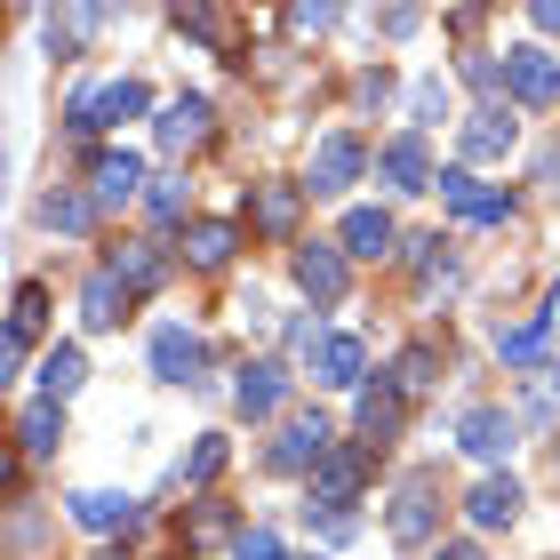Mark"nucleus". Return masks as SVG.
<instances>
[{
    "instance_id": "1",
    "label": "nucleus",
    "mask_w": 560,
    "mask_h": 560,
    "mask_svg": "<svg viewBox=\"0 0 560 560\" xmlns=\"http://www.w3.org/2000/svg\"><path fill=\"white\" fill-rule=\"evenodd\" d=\"M137 113H144V89L137 81H113V89H81V96H72L65 129L72 137H96V129H120V120H137Z\"/></svg>"
},
{
    "instance_id": "2",
    "label": "nucleus",
    "mask_w": 560,
    "mask_h": 560,
    "mask_svg": "<svg viewBox=\"0 0 560 560\" xmlns=\"http://www.w3.org/2000/svg\"><path fill=\"white\" fill-rule=\"evenodd\" d=\"M328 456H337V441H328V417H289L280 424V441H272V472H320Z\"/></svg>"
},
{
    "instance_id": "3",
    "label": "nucleus",
    "mask_w": 560,
    "mask_h": 560,
    "mask_svg": "<svg viewBox=\"0 0 560 560\" xmlns=\"http://www.w3.org/2000/svg\"><path fill=\"white\" fill-rule=\"evenodd\" d=\"M432 521H441V472H409V480H400V497H393V537L400 545H424Z\"/></svg>"
},
{
    "instance_id": "4",
    "label": "nucleus",
    "mask_w": 560,
    "mask_h": 560,
    "mask_svg": "<svg viewBox=\"0 0 560 560\" xmlns=\"http://www.w3.org/2000/svg\"><path fill=\"white\" fill-rule=\"evenodd\" d=\"M441 200H448V209L465 217V224H504V217H513V192L480 185V176H465V168H448V176H441Z\"/></svg>"
},
{
    "instance_id": "5",
    "label": "nucleus",
    "mask_w": 560,
    "mask_h": 560,
    "mask_svg": "<svg viewBox=\"0 0 560 560\" xmlns=\"http://www.w3.org/2000/svg\"><path fill=\"white\" fill-rule=\"evenodd\" d=\"M504 89H513L521 105H552L560 96V65L545 57V48H513V57H504Z\"/></svg>"
},
{
    "instance_id": "6",
    "label": "nucleus",
    "mask_w": 560,
    "mask_h": 560,
    "mask_svg": "<svg viewBox=\"0 0 560 560\" xmlns=\"http://www.w3.org/2000/svg\"><path fill=\"white\" fill-rule=\"evenodd\" d=\"M152 144H161V152H192V144H209V96H176V105L152 120Z\"/></svg>"
},
{
    "instance_id": "7",
    "label": "nucleus",
    "mask_w": 560,
    "mask_h": 560,
    "mask_svg": "<svg viewBox=\"0 0 560 560\" xmlns=\"http://www.w3.org/2000/svg\"><path fill=\"white\" fill-rule=\"evenodd\" d=\"M361 161H369V152L352 144V137H320L313 168H304V192H345L352 176H361Z\"/></svg>"
},
{
    "instance_id": "8",
    "label": "nucleus",
    "mask_w": 560,
    "mask_h": 560,
    "mask_svg": "<svg viewBox=\"0 0 560 560\" xmlns=\"http://www.w3.org/2000/svg\"><path fill=\"white\" fill-rule=\"evenodd\" d=\"M465 513H472V528H513V521H521V480H513V472H489V480H472Z\"/></svg>"
},
{
    "instance_id": "9",
    "label": "nucleus",
    "mask_w": 560,
    "mask_h": 560,
    "mask_svg": "<svg viewBox=\"0 0 560 560\" xmlns=\"http://www.w3.org/2000/svg\"><path fill=\"white\" fill-rule=\"evenodd\" d=\"M376 168H385V185H393V192H432V185H441V176H432V152H424V137H393Z\"/></svg>"
},
{
    "instance_id": "10",
    "label": "nucleus",
    "mask_w": 560,
    "mask_h": 560,
    "mask_svg": "<svg viewBox=\"0 0 560 560\" xmlns=\"http://www.w3.org/2000/svg\"><path fill=\"white\" fill-rule=\"evenodd\" d=\"M72 521H81L89 537H129V528H137V497L89 489V497H72Z\"/></svg>"
},
{
    "instance_id": "11",
    "label": "nucleus",
    "mask_w": 560,
    "mask_h": 560,
    "mask_svg": "<svg viewBox=\"0 0 560 560\" xmlns=\"http://www.w3.org/2000/svg\"><path fill=\"white\" fill-rule=\"evenodd\" d=\"M137 185H144V161H137V152H105V161L89 168V200H96V209L137 200Z\"/></svg>"
},
{
    "instance_id": "12",
    "label": "nucleus",
    "mask_w": 560,
    "mask_h": 560,
    "mask_svg": "<svg viewBox=\"0 0 560 560\" xmlns=\"http://www.w3.org/2000/svg\"><path fill=\"white\" fill-rule=\"evenodd\" d=\"M361 472H369V448H337V456L313 472V504H320V513H337V504L361 489Z\"/></svg>"
},
{
    "instance_id": "13",
    "label": "nucleus",
    "mask_w": 560,
    "mask_h": 560,
    "mask_svg": "<svg viewBox=\"0 0 560 560\" xmlns=\"http://www.w3.org/2000/svg\"><path fill=\"white\" fill-rule=\"evenodd\" d=\"M296 280H304V296H313V304H337V296H345V257H337L328 241L296 248Z\"/></svg>"
},
{
    "instance_id": "14",
    "label": "nucleus",
    "mask_w": 560,
    "mask_h": 560,
    "mask_svg": "<svg viewBox=\"0 0 560 560\" xmlns=\"http://www.w3.org/2000/svg\"><path fill=\"white\" fill-rule=\"evenodd\" d=\"M192 369H200V337L192 328H161L152 337V376L161 385H192Z\"/></svg>"
},
{
    "instance_id": "15",
    "label": "nucleus",
    "mask_w": 560,
    "mask_h": 560,
    "mask_svg": "<svg viewBox=\"0 0 560 560\" xmlns=\"http://www.w3.org/2000/svg\"><path fill=\"white\" fill-rule=\"evenodd\" d=\"M361 448H385L393 432H400V385H361Z\"/></svg>"
},
{
    "instance_id": "16",
    "label": "nucleus",
    "mask_w": 560,
    "mask_h": 560,
    "mask_svg": "<svg viewBox=\"0 0 560 560\" xmlns=\"http://www.w3.org/2000/svg\"><path fill=\"white\" fill-rule=\"evenodd\" d=\"M81 320H89V328H120V320H129V280H120V272H96L89 289H81Z\"/></svg>"
},
{
    "instance_id": "17",
    "label": "nucleus",
    "mask_w": 560,
    "mask_h": 560,
    "mask_svg": "<svg viewBox=\"0 0 560 560\" xmlns=\"http://www.w3.org/2000/svg\"><path fill=\"white\" fill-rule=\"evenodd\" d=\"M513 120H504V105H480L472 120H465V152H472V161H504V152H513Z\"/></svg>"
},
{
    "instance_id": "18",
    "label": "nucleus",
    "mask_w": 560,
    "mask_h": 560,
    "mask_svg": "<svg viewBox=\"0 0 560 560\" xmlns=\"http://www.w3.org/2000/svg\"><path fill=\"white\" fill-rule=\"evenodd\" d=\"M385 248H393V217H385V209H352V217H345V257L376 265Z\"/></svg>"
},
{
    "instance_id": "19",
    "label": "nucleus",
    "mask_w": 560,
    "mask_h": 560,
    "mask_svg": "<svg viewBox=\"0 0 560 560\" xmlns=\"http://www.w3.org/2000/svg\"><path fill=\"white\" fill-rule=\"evenodd\" d=\"M57 441H65V409L57 400H33V409L16 417V448L24 456H57Z\"/></svg>"
},
{
    "instance_id": "20",
    "label": "nucleus",
    "mask_w": 560,
    "mask_h": 560,
    "mask_svg": "<svg viewBox=\"0 0 560 560\" xmlns=\"http://www.w3.org/2000/svg\"><path fill=\"white\" fill-rule=\"evenodd\" d=\"M280 400H289V376H280L272 361H248L241 369V417H272Z\"/></svg>"
},
{
    "instance_id": "21",
    "label": "nucleus",
    "mask_w": 560,
    "mask_h": 560,
    "mask_svg": "<svg viewBox=\"0 0 560 560\" xmlns=\"http://www.w3.org/2000/svg\"><path fill=\"white\" fill-rule=\"evenodd\" d=\"M504 448H513V417H504V409H472V417H465V456L497 465Z\"/></svg>"
},
{
    "instance_id": "22",
    "label": "nucleus",
    "mask_w": 560,
    "mask_h": 560,
    "mask_svg": "<svg viewBox=\"0 0 560 560\" xmlns=\"http://www.w3.org/2000/svg\"><path fill=\"white\" fill-rule=\"evenodd\" d=\"M313 376L320 385H361V337H320L313 345Z\"/></svg>"
},
{
    "instance_id": "23",
    "label": "nucleus",
    "mask_w": 560,
    "mask_h": 560,
    "mask_svg": "<svg viewBox=\"0 0 560 560\" xmlns=\"http://www.w3.org/2000/svg\"><path fill=\"white\" fill-rule=\"evenodd\" d=\"M81 376H89L81 345H57V352H48V361H40V400H57V409H65V400L81 393Z\"/></svg>"
},
{
    "instance_id": "24",
    "label": "nucleus",
    "mask_w": 560,
    "mask_h": 560,
    "mask_svg": "<svg viewBox=\"0 0 560 560\" xmlns=\"http://www.w3.org/2000/svg\"><path fill=\"white\" fill-rule=\"evenodd\" d=\"M296 200H304V185H257V233H296Z\"/></svg>"
},
{
    "instance_id": "25",
    "label": "nucleus",
    "mask_w": 560,
    "mask_h": 560,
    "mask_svg": "<svg viewBox=\"0 0 560 560\" xmlns=\"http://www.w3.org/2000/svg\"><path fill=\"white\" fill-rule=\"evenodd\" d=\"M233 248H241V233H233V224H192V233H185V257H192L200 272L233 265Z\"/></svg>"
},
{
    "instance_id": "26",
    "label": "nucleus",
    "mask_w": 560,
    "mask_h": 560,
    "mask_svg": "<svg viewBox=\"0 0 560 560\" xmlns=\"http://www.w3.org/2000/svg\"><path fill=\"white\" fill-rule=\"evenodd\" d=\"M393 385H400V400L432 393V385H441V352H432V345H409V352H400V369H393Z\"/></svg>"
},
{
    "instance_id": "27",
    "label": "nucleus",
    "mask_w": 560,
    "mask_h": 560,
    "mask_svg": "<svg viewBox=\"0 0 560 560\" xmlns=\"http://www.w3.org/2000/svg\"><path fill=\"white\" fill-rule=\"evenodd\" d=\"M113 272L129 280V289H152V280L168 272V257H161V241H129V248L113 257Z\"/></svg>"
},
{
    "instance_id": "28",
    "label": "nucleus",
    "mask_w": 560,
    "mask_h": 560,
    "mask_svg": "<svg viewBox=\"0 0 560 560\" xmlns=\"http://www.w3.org/2000/svg\"><path fill=\"white\" fill-rule=\"evenodd\" d=\"M89 217H96L89 192H48V200H40V224H48V233H89Z\"/></svg>"
},
{
    "instance_id": "29",
    "label": "nucleus",
    "mask_w": 560,
    "mask_h": 560,
    "mask_svg": "<svg viewBox=\"0 0 560 560\" xmlns=\"http://www.w3.org/2000/svg\"><path fill=\"white\" fill-rule=\"evenodd\" d=\"M545 337H552V320H521V328H497V352L504 361H537Z\"/></svg>"
},
{
    "instance_id": "30",
    "label": "nucleus",
    "mask_w": 560,
    "mask_h": 560,
    "mask_svg": "<svg viewBox=\"0 0 560 560\" xmlns=\"http://www.w3.org/2000/svg\"><path fill=\"white\" fill-rule=\"evenodd\" d=\"M224 472V441H217V432H209V441H200L192 456H185V480H192V489H209V480Z\"/></svg>"
},
{
    "instance_id": "31",
    "label": "nucleus",
    "mask_w": 560,
    "mask_h": 560,
    "mask_svg": "<svg viewBox=\"0 0 560 560\" xmlns=\"http://www.w3.org/2000/svg\"><path fill=\"white\" fill-rule=\"evenodd\" d=\"M233 552H241V560H280V537H272V528H241Z\"/></svg>"
},
{
    "instance_id": "32",
    "label": "nucleus",
    "mask_w": 560,
    "mask_h": 560,
    "mask_svg": "<svg viewBox=\"0 0 560 560\" xmlns=\"http://www.w3.org/2000/svg\"><path fill=\"white\" fill-rule=\"evenodd\" d=\"M152 217H161V224L185 217V185H176V176H168V185H152Z\"/></svg>"
},
{
    "instance_id": "33",
    "label": "nucleus",
    "mask_w": 560,
    "mask_h": 560,
    "mask_svg": "<svg viewBox=\"0 0 560 560\" xmlns=\"http://www.w3.org/2000/svg\"><path fill=\"white\" fill-rule=\"evenodd\" d=\"M465 81H472V89H497L504 65H497V57H465Z\"/></svg>"
},
{
    "instance_id": "34",
    "label": "nucleus",
    "mask_w": 560,
    "mask_h": 560,
    "mask_svg": "<svg viewBox=\"0 0 560 560\" xmlns=\"http://www.w3.org/2000/svg\"><path fill=\"white\" fill-rule=\"evenodd\" d=\"M289 24H296V33H328V24H337V9H289Z\"/></svg>"
},
{
    "instance_id": "35",
    "label": "nucleus",
    "mask_w": 560,
    "mask_h": 560,
    "mask_svg": "<svg viewBox=\"0 0 560 560\" xmlns=\"http://www.w3.org/2000/svg\"><path fill=\"white\" fill-rule=\"evenodd\" d=\"M528 24H537V33H560V0H545V9H528Z\"/></svg>"
},
{
    "instance_id": "36",
    "label": "nucleus",
    "mask_w": 560,
    "mask_h": 560,
    "mask_svg": "<svg viewBox=\"0 0 560 560\" xmlns=\"http://www.w3.org/2000/svg\"><path fill=\"white\" fill-rule=\"evenodd\" d=\"M432 560H480V552L472 545H448V552H432Z\"/></svg>"
},
{
    "instance_id": "37",
    "label": "nucleus",
    "mask_w": 560,
    "mask_h": 560,
    "mask_svg": "<svg viewBox=\"0 0 560 560\" xmlns=\"http://www.w3.org/2000/svg\"><path fill=\"white\" fill-rule=\"evenodd\" d=\"M96 560H129V552H96Z\"/></svg>"
},
{
    "instance_id": "38",
    "label": "nucleus",
    "mask_w": 560,
    "mask_h": 560,
    "mask_svg": "<svg viewBox=\"0 0 560 560\" xmlns=\"http://www.w3.org/2000/svg\"><path fill=\"white\" fill-rule=\"evenodd\" d=\"M545 376H552V393H560V369H545Z\"/></svg>"
},
{
    "instance_id": "39",
    "label": "nucleus",
    "mask_w": 560,
    "mask_h": 560,
    "mask_svg": "<svg viewBox=\"0 0 560 560\" xmlns=\"http://www.w3.org/2000/svg\"><path fill=\"white\" fill-rule=\"evenodd\" d=\"M545 320H560V296H552V313H545Z\"/></svg>"
}]
</instances>
